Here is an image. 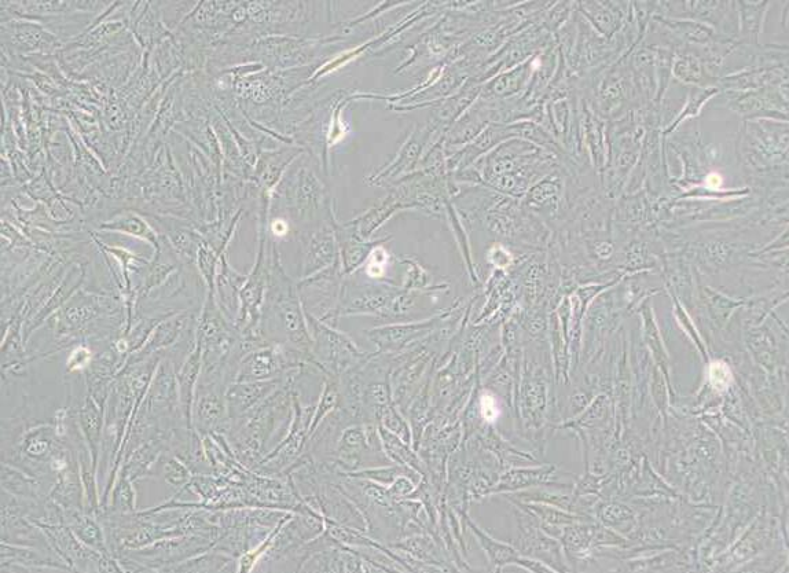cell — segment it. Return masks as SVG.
Instances as JSON below:
<instances>
[{"label": "cell", "instance_id": "1", "mask_svg": "<svg viewBox=\"0 0 789 573\" xmlns=\"http://www.w3.org/2000/svg\"><path fill=\"white\" fill-rule=\"evenodd\" d=\"M286 275L278 268V273L270 275V292L267 296L266 307L262 314L266 332H278L284 337V344L288 350L300 355H311L310 337H308L306 319L303 317L302 308L293 286Z\"/></svg>", "mask_w": 789, "mask_h": 573}, {"label": "cell", "instance_id": "2", "mask_svg": "<svg viewBox=\"0 0 789 573\" xmlns=\"http://www.w3.org/2000/svg\"><path fill=\"white\" fill-rule=\"evenodd\" d=\"M292 352L295 351L270 347L249 351L242 356L234 382L271 380L288 367L295 366L297 359H292Z\"/></svg>", "mask_w": 789, "mask_h": 573}, {"label": "cell", "instance_id": "3", "mask_svg": "<svg viewBox=\"0 0 789 573\" xmlns=\"http://www.w3.org/2000/svg\"><path fill=\"white\" fill-rule=\"evenodd\" d=\"M197 319L198 317H192L190 312H179V314H172L170 317L163 319L154 328L141 350L135 352L127 359L126 365H134V363L145 361L150 356L160 354L163 350H168V348H171L172 345L182 339L187 329L196 325Z\"/></svg>", "mask_w": 789, "mask_h": 573}, {"label": "cell", "instance_id": "4", "mask_svg": "<svg viewBox=\"0 0 789 573\" xmlns=\"http://www.w3.org/2000/svg\"><path fill=\"white\" fill-rule=\"evenodd\" d=\"M307 318L313 326L317 355L319 354L326 365L332 367L333 370L340 372V370L346 369L348 363L361 356L352 341L344 339L339 333L322 325L317 318L311 317V315H307Z\"/></svg>", "mask_w": 789, "mask_h": 573}, {"label": "cell", "instance_id": "5", "mask_svg": "<svg viewBox=\"0 0 789 573\" xmlns=\"http://www.w3.org/2000/svg\"><path fill=\"white\" fill-rule=\"evenodd\" d=\"M458 516H461L464 523L468 525L477 543L482 547L488 560H490V564L494 565V567H504V565L516 564L521 568L528 569V571H549L550 568L545 567L542 563H537V561H532L530 558L521 556L515 547L495 541V539L486 534L482 528L477 527V525L469 519L466 512L458 513Z\"/></svg>", "mask_w": 789, "mask_h": 573}, {"label": "cell", "instance_id": "6", "mask_svg": "<svg viewBox=\"0 0 789 573\" xmlns=\"http://www.w3.org/2000/svg\"><path fill=\"white\" fill-rule=\"evenodd\" d=\"M281 380L233 382L227 387L226 404L230 420L242 417L258 407L275 389L280 387Z\"/></svg>", "mask_w": 789, "mask_h": 573}, {"label": "cell", "instance_id": "7", "mask_svg": "<svg viewBox=\"0 0 789 573\" xmlns=\"http://www.w3.org/2000/svg\"><path fill=\"white\" fill-rule=\"evenodd\" d=\"M104 407L99 406L90 395L80 404L76 411L77 425L90 451L91 461L98 473L99 457H101L102 439H104L105 415Z\"/></svg>", "mask_w": 789, "mask_h": 573}, {"label": "cell", "instance_id": "8", "mask_svg": "<svg viewBox=\"0 0 789 573\" xmlns=\"http://www.w3.org/2000/svg\"><path fill=\"white\" fill-rule=\"evenodd\" d=\"M201 370H203V350H201V345L197 343L196 348L186 356L182 366L176 372L179 403H181L182 414L190 431H193L194 395H196Z\"/></svg>", "mask_w": 789, "mask_h": 573}, {"label": "cell", "instance_id": "9", "mask_svg": "<svg viewBox=\"0 0 789 573\" xmlns=\"http://www.w3.org/2000/svg\"><path fill=\"white\" fill-rule=\"evenodd\" d=\"M64 521L84 545L102 556H112L106 532L97 516L83 509H68L64 510Z\"/></svg>", "mask_w": 789, "mask_h": 573}, {"label": "cell", "instance_id": "10", "mask_svg": "<svg viewBox=\"0 0 789 573\" xmlns=\"http://www.w3.org/2000/svg\"><path fill=\"white\" fill-rule=\"evenodd\" d=\"M102 312L104 307L97 297L82 295V293L73 296L62 308L58 334L82 332L84 328L94 323Z\"/></svg>", "mask_w": 789, "mask_h": 573}, {"label": "cell", "instance_id": "11", "mask_svg": "<svg viewBox=\"0 0 789 573\" xmlns=\"http://www.w3.org/2000/svg\"><path fill=\"white\" fill-rule=\"evenodd\" d=\"M101 230L115 231V233L130 234L139 240L149 242L154 249H159L160 241L157 234L146 220H143L137 213H123L117 218L110 220V223L102 224Z\"/></svg>", "mask_w": 789, "mask_h": 573}, {"label": "cell", "instance_id": "12", "mask_svg": "<svg viewBox=\"0 0 789 573\" xmlns=\"http://www.w3.org/2000/svg\"><path fill=\"white\" fill-rule=\"evenodd\" d=\"M105 509L113 513H137V492H135L134 481L128 477L126 470L120 469L117 473Z\"/></svg>", "mask_w": 789, "mask_h": 573}, {"label": "cell", "instance_id": "13", "mask_svg": "<svg viewBox=\"0 0 789 573\" xmlns=\"http://www.w3.org/2000/svg\"><path fill=\"white\" fill-rule=\"evenodd\" d=\"M381 437H383V447L387 457L391 459L396 465L407 466V468L416 470L422 479L428 476L427 466L424 461L418 457L417 453L409 447L410 444L403 442V440L396 439L390 433L381 429Z\"/></svg>", "mask_w": 789, "mask_h": 573}, {"label": "cell", "instance_id": "14", "mask_svg": "<svg viewBox=\"0 0 789 573\" xmlns=\"http://www.w3.org/2000/svg\"><path fill=\"white\" fill-rule=\"evenodd\" d=\"M161 461L163 462H160L159 459L161 464L160 472L164 483L176 488V490H186V487H189L193 480L192 469L186 465V462L176 457L175 454L168 453V451L161 455Z\"/></svg>", "mask_w": 789, "mask_h": 573}, {"label": "cell", "instance_id": "15", "mask_svg": "<svg viewBox=\"0 0 789 573\" xmlns=\"http://www.w3.org/2000/svg\"><path fill=\"white\" fill-rule=\"evenodd\" d=\"M95 356L87 345L79 344L73 348L71 354L65 362L66 373L75 374L86 372L88 367L93 365Z\"/></svg>", "mask_w": 789, "mask_h": 573}, {"label": "cell", "instance_id": "16", "mask_svg": "<svg viewBox=\"0 0 789 573\" xmlns=\"http://www.w3.org/2000/svg\"><path fill=\"white\" fill-rule=\"evenodd\" d=\"M711 384L717 389H725L732 381V372L724 362H715L710 366Z\"/></svg>", "mask_w": 789, "mask_h": 573}, {"label": "cell", "instance_id": "17", "mask_svg": "<svg viewBox=\"0 0 789 573\" xmlns=\"http://www.w3.org/2000/svg\"><path fill=\"white\" fill-rule=\"evenodd\" d=\"M498 414L497 402H495L493 396L484 395L482 398V415L484 420L493 422L497 420Z\"/></svg>", "mask_w": 789, "mask_h": 573}, {"label": "cell", "instance_id": "18", "mask_svg": "<svg viewBox=\"0 0 789 573\" xmlns=\"http://www.w3.org/2000/svg\"><path fill=\"white\" fill-rule=\"evenodd\" d=\"M273 230L275 234H284L286 231V224L282 222V220H277V222L273 224Z\"/></svg>", "mask_w": 789, "mask_h": 573}, {"label": "cell", "instance_id": "19", "mask_svg": "<svg viewBox=\"0 0 789 573\" xmlns=\"http://www.w3.org/2000/svg\"><path fill=\"white\" fill-rule=\"evenodd\" d=\"M721 182V178H719L718 175H711L710 178H708V186L710 187H718L721 185Z\"/></svg>", "mask_w": 789, "mask_h": 573}]
</instances>
